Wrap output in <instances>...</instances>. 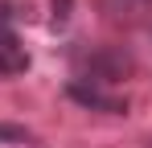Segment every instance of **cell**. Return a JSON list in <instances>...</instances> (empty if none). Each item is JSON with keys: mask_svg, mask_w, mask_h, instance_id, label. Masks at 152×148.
<instances>
[{"mask_svg": "<svg viewBox=\"0 0 152 148\" xmlns=\"http://www.w3.org/2000/svg\"><path fill=\"white\" fill-rule=\"evenodd\" d=\"M29 70V53L17 45V37L8 29H0V74L12 78V74H25Z\"/></svg>", "mask_w": 152, "mask_h": 148, "instance_id": "obj_1", "label": "cell"}, {"mask_svg": "<svg viewBox=\"0 0 152 148\" xmlns=\"http://www.w3.org/2000/svg\"><path fill=\"white\" fill-rule=\"evenodd\" d=\"M66 95L74 99V103H82V107H99V111H127L124 99H111V95H103V91H95V86H86V82H70V86H66Z\"/></svg>", "mask_w": 152, "mask_h": 148, "instance_id": "obj_2", "label": "cell"}, {"mask_svg": "<svg viewBox=\"0 0 152 148\" xmlns=\"http://www.w3.org/2000/svg\"><path fill=\"white\" fill-rule=\"evenodd\" d=\"M91 70H99L107 82H115V78H124V74L132 70V58H127V53H95V58H91Z\"/></svg>", "mask_w": 152, "mask_h": 148, "instance_id": "obj_3", "label": "cell"}, {"mask_svg": "<svg viewBox=\"0 0 152 148\" xmlns=\"http://www.w3.org/2000/svg\"><path fill=\"white\" fill-rule=\"evenodd\" d=\"M29 140V127L21 123H0V144H25Z\"/></svg>", "mask_w": 152, "mask_h": 148, "instance_id": "obj_4", "label": "cell"}, {"mask_svg": "<svg viewBox=\"0 0 152 148\" xmlns=\"http://www.w3.org/2000/svg\"><path fill=\"white\" fill-rule=\"evenodd\" d=\"M66 8H70V0H53V21H66V17H70Z\"/></svg>", "mask_w": 152, "mask_h": 148, "instance_id": "obj_5", "label": "cell"}]
</instances>
